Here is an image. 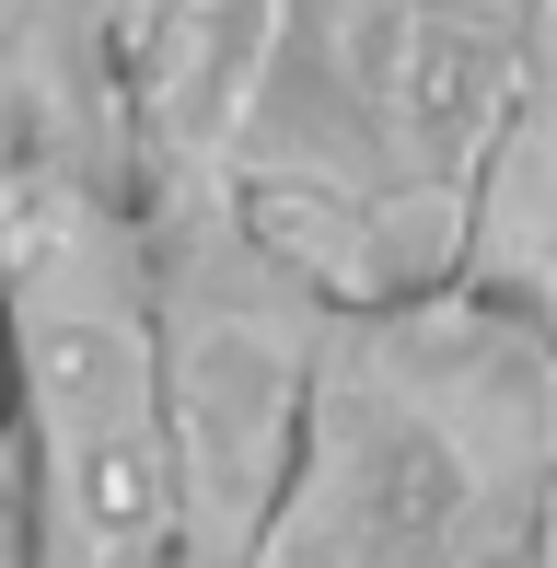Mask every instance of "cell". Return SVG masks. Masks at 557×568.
Returning <instances> with one entry per match:
<instances>
[{
    "instance_id": "cell-1",
    "label": "cell",
    "mask_w": 557,
    "mask_h": 568,
    "mask_svg": "<svg viewBox=\"0 0 557 568\" xmlns=\"http://www.w3.org/2000/svg\"><path fill=\"white\" fill-rule=\"evenodd\" d=\"M546 302L429 278L325 302L291 453L233 568H546Z\"/></svg>"
}]
</instances>
